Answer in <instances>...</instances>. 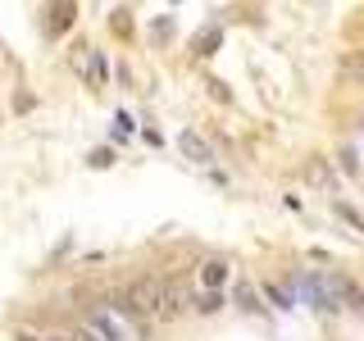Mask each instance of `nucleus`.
Listing matches in <instances>:
<instances>
[{"instance_id": "1", "label": "nucleus", "mask_w": 364, "mask_h": 341, "mask_svg": "<svg viewBox=\"0 0 364 341\" xmlns=\"http://www.w3.org/2000/svg\"><path fill=\"white\" fill-rule=\"evenodd\" d=\"M123 296L136 305V314H146L151 323H168V318L182 314V305H191V296L168 278H132Z\"/></svg>"}, {"instance_id": "2", "label": "nucleus", "mask_w": 364, "mask_h": 341, "mask_svg": "<svg viewBox=\"0 0 364 341\" xmlns=\"http://www.w3.org/2000/svg\"><path fill=\"white\" fill-rule=\"evenodd\" d=\"M87 328H91V332H96L100 341H141V337H136V332H132L128 323H123L119 314L109 310V301L87 305Z\"/></svg>"}, {"instance_id": "3", "label": "nucleus", "mask_w": 364, "mask_h": 341, "mask_svg": "<svg viewBox=\"0 0 364 341\" xmlns=\"http://www.w3.org/2000/svg\"><path fill=\"white\" fill-rule=\"evenodd\" d=\"M296 296H301L305 305H314V310H323V314L341 310V301L333 296V287H328L323 273H296Z\"/></svg>"}, {"instance_id": "4", "label": "nucleus", "mask_w": 364, "mask_h": 341, "mask_svg": "<svg viewBox=\"0 0 364 341\" xmlns=\"http://www.w3.org/2000/svg\"><path fill=\"white\" fill-rule=\"evenodd\" d=\"M323 278H328V287H333V296H337V301L341 305H346V310H364V291L355 287V282H350L346 278V273H337V269H328L323 273Z\"/></svg>"}, {"instance_id": "5", "label": "nucleus", "mask_w": 364, "mask_h": 341, "mask_svg": "<svg viewBox=\"0 0 364 341\" xmlns=\"http://www.w3.org/2000/svg\"><path fill=\"white\" fill-rule=\"evenodd\" d=\"M178 151L187 155L191 164H210V159H214V151H210V146H205V136H196L191 128L182 132V136H178Z\"/></svg>"}, {"instance_id": "6", "label": "nucleus", "mask_w": 364, "mask_h": 341, "mask_svg": "<svg viewBox=\"0 0 364 341\" xmlns=\"http://www.w3.org/2000/svg\"><path fill=\"white\" fill-rule=\"evenodd\" d=\"M228 259H205L200 264V287H210V291H223L228 287Z\"/></svg>"}, {"instance_id": "7", "label": "nucleus", "mask_w": 364, "mask_h": 341, "mask_svg": "<svg viewBox=\"0 0 364 341\" xmlns=\"http://www.w3.org/2000/svg\"><path fill=\"white\" fill-rule=\"evenodd\" d=\"M68 23H73V0H55V9H50V37H60V32L68 28Z\"/></svg>"}, {"instance_id": "8", "label": "nucleus", "mask_w": 364, "mask_h": 341, "mask_svg": "<svg viewBox=\"0 0 364 341\" xmlns=\"http://www.w3.org/2000/svg\"><path fill=\"white\" fill-rule=\"evenodd\" d=\"M232 301L242 305L246 314H259L264 310V305H259V296H255V287H250V282H237V291H232Z\"/></svg>"}, {"instance_id": "9", "label": "nucleus", "mask_w": 364, "mask_h": 341, "mask_svg": "<svg viewBox=\"0 0 364 341\" xmlns=\"http://www.w3.org/2000/svg\"><path fill=\"white\" fill-rule=\"evenodd\" d=\"M87 82L91 87H105V55H100V50L87 55Z\"/></svg>"}, {"instance_id": "10", "label": "nucleus", "mask_w": 364, "mask_h": 341, "mask_svg": "<svg viewBox=\"0 0 364 341\" xmlns=\"http://www.w3.org/2000/svg\"><path fill=\"white\" fill-rule=\"evenodd\" d=\"M333 214H337V219H346V223H350V232H355V237H364V219H360L355 210H350L346 200H337V196H333Z\"/></svg>"}, {"instance_id": "11", "label": "nucleus", "mask_w": 364, "mask_h": 341, "mask_svg": "<svg viewBox=\"0 0 364 341\" xmlns=\"http://www.w3.org/2000/svg\"><path fill=\"white\" fill-rule=\"evenodd\" d=\"M219 41H223V32H219V28H205V32H200V41H196V55H214V50H219Z\"/></svg>"}, {"instance_id": "12", "label": "nucleus", "mask_w": 364, "mask_h": 341, "mask_svg": "<svg viewBox=\"0 0 364 341\" xmlns=\"http://www.w3.org/2000/svg\"><path fill=\"white\" fill-rule=\"evenodd\" d=\"M191 305H196V314H214V310H219V291H210V296H196V301H191Z\"/></svg>"}, {"instance_id": "13", "label": "nucleus", "mask_w": 364, "mask_h": 341, "mask_svg": "<svg viewBox=\"0 0 364 341\" xmlns=\"http://www.w3.org/2000/svg\"><path fill=\"white\" fill-rule=\"evenodd\" d=\"M264 296H269L273 305H278V310H291V296L282 291V287H273V282H264Z\"/></svg>"}, {"instance_id": "14", "label": "nucleus", "mask_w": 364, "mask_h": 341, "mask_svg": "<svg viewBox=\"0 0 364 341\" xmlns=\"http://www.w3.org/2000/svg\"><path fill=\"white\" fill-rule=\"evenodd\" d=\"M310 178H314V182H323V187H333V178H328L323 159H314V164H310Z\"/></svg>"}, {"instance_id": "15", "label": "nucleus", "mask_w": 364, "mask_h": 341, "mask_svg": "<svg viewBox=\"0 0 364 341\" xmlns=\"http://www.w3.org/2000/svg\"><path fill=\"white\" fill-rule=\"evenodd\" d=\"M64 341H100V337H96V332H91V328L82 323V328H73V332H68Z\"/></svg>"}, {"instance_id": "16", "label": "nucleus", "mask_w": 364, "mask_h": 341, "mask_svg": "<svg viewBox=\"0 0 364 341\" xmlns=\"http://www.w3.org/2000/svg\"><path fill=\"white\" fill-rule=\"evenodd\" d=\"M109 28H114V32H123V37H128V32H132V23H128V14H114V18H109Z\"/></svg>"}, {"instance_id": "17", "label": "nucleus", "mask_w": 364, "mask_h": 341, "mask_svg": "<svg viewBox=\"0 0 364 341\" xmlns=\"http://www.w3.org/2000/svg\"><path fill=\"white\" fill-rule=\"evenodd\" d=\"M14 341H64V337H41V332H28V328H23Z\"/></svg>"}, {"instance_id": "18", "label": "nucleus", "mask_w": 364, "mask_h": 341, "mask_svg": "<svg viewBox=\"0 0 364 341\" xmlns=\"http://www.w3.org/2000/svg\"><path fill=\"white\" fill-rule=\"evenodd\" d=\"M91 164H96V168H105V164H114V155H109V151H96V155H91Z\"/></svg>"}]
</instances>
